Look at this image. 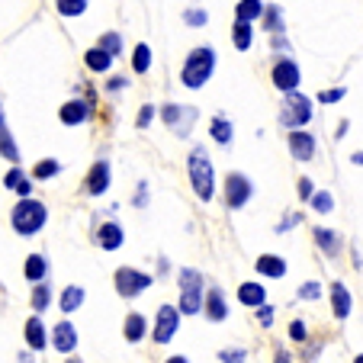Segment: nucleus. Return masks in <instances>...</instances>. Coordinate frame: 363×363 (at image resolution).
I'll return each instance as SVG.
<instances>
[{
	"mask_svg": "<svg viewBox=\"0 0 363 363\" xmlns=\"http://www.w3.org/2000/svg\"><path fill=\"white\" fill-rule=\"evenodd\" d=\"M289 337H293V341H306V325L293 322V325H289Z\"/></svg>",
	"mask_w": 363,
	"mask_h": 363,
	"instance_id": "obj_43",
	"label": "nucleus"
},
{
	"mask_svg": "<svg viewBox=\"0 0 363 363\" xmlns=\"http://www.w3.org/2000/svg\"><path fill=\"white\" fill-rule=\"evenodd\" d=\"M167 363H190V360H186V357H171Z\"/></svg>",
	"mask_w": 363,
	"mask_h": 363,
	"instance_id": "obj_46",
	"label": "nucleus"
},
{
	"mask_svg": "<svg viewBox=\"0 0 363 363\" xmlns=\"http://www.w3.org/2000/svg\"><path fill=\"white\" fill-rule=\"evenodd\" d=\"M203 308H206V315H209V322H222V318H228V306H225V299H222L219 289H209V293H206Z\"/></svg>",
	"mask_w": 363,
	"mask_h": 363,
	"instance_id": "obj_16",
	"label": "nucleus"
},
{
	"mask_svg": "<svg viewBox=\"0 0 363 363\" xmlns=\"http://www.w3.org/2000/svg\"><path fill=\"white\" fill-rule=\"evenodd\" d=\"M289 151H293L296 161H312L315 158V138L308 135V132L296 129L293 135H289Z\"/></svg>",
	"mask_w": 363,
	"mask_h": 363,
	"instance_id": "obj_10",
	"label": "nucleus"
},
{
	"mask_svg": "<svg viewBox=\"0 0 363 363\" xmlns=\"http://www.w3.org/2000/svg\"><path fill=\"white\" fill-rule=\"evenodd\" d=\"M119 45H123V39H119L116 33L100 35V48H103V52H110V55H119Z\"/></svg>",
	"mask_w": 363,
	"mask_h": 363,
	"instance_id": "obj_36",
	"label": "nucleus"
},
{
	"mask_svg": "<svg viewBox=\"0 0 363 363\" xmlns=\"http://www.w3.org/2000/svg\"><path fill=\"white\" fill-rule=\"evenodd\" d=\"M209 132H213V138L219 145H228L235 138V129H232V123H228V119H222V116H216L213 119V125H209Z\"/></svg>",
	"mask_w": 363,
	"mask_h": 363,
	"instance_id": "obj_27",
	"label": "nucleus"
},
{
	"mask_svg": "<svg viewBox=\"0 0 363 363\" xmlns=\"http://www.w3.org/2000/svg\"><path fill=\"white\" fill-rule=\"evenodd\" d=\"M55 7L62 16H81L87 10V0H55Z\"/></svg>",
	"mask_w": 363,
	"mask_h": 363,
	"instance_id": "obj_32",
	"label": "nucleus"
},
{
	"mask_svg": "<svg viewBox=\"0 0 363 363\" xmlns=\"http://www.w3.org/2000/svg\"><path fill=\"white\" fill-rule=\"evenodd\" d=\"M257 318H261V325H264V328H267V325H270V322H274V308H270V306H267V302H264V306H261V308H257Z\"/></svg>",
	"mask_w": 363,
	"mask_h": 363,
	"instance_id": "obj_42",
	"label": "nucleus"
},
{
	"mask_svg": "<svg viewBox=\"0 0 363 363\" xmlns=\"http://www.w3.org/2000/svg\"><path fill=\"white\" fill-rule=\"evenodd\" d=\"M232 39H235V48H238V52L251 48V26H247V23H235Z\"/></svg>",
	"mask_w": 363,
	"mask_h": 363,
	"instance_id": "obj_31",
	"label": "nucleus"
},
{
	"mask_svg": "<svg viewBox=\"0 0 363 363\" xmlns=\"http://www.w3.org/2000/svg\"><path fill=\"white\" fill-rule=\"evenodd\" d=\"M87 116H90V106L84 100H77V96L58 110V119H62L65 125H81V123H87Z\"/></svg>",
	"mask_w": 363,
	"mask_h": 363,
	"instance_id": "obj_11",
	"label": "nucleus"
},
{
	"mask_svg": "<svg viewBox=\"0 0 363 363\" xmlns=\"http://www.w3.org/2000/svg\"><path fill=\"white\" fill-rule=\"evenodd\" d=\"M123 331H125V341H142L145 337V318L138 315V312H132V315H125V325H123Z\"/></svg>",
	"mask_w": 363,
	"mask_h": 363,
	"instance_id": "obj_25",
	"label": "nucleus"
},
{
	"mask_svg": "<svg viewBox=\"0 0 363 363\" xmlns=\"http://www.w3.org/2000/svg\"><path fill=\"white\" fill-rule=\"evenodd\" d=\"M155 113H158V110H155V106H142V110H138V119H135V125H138V129H148V125H151V119H155Z\"/></svg>",
	"mask_w": 363,
	"mask_h": 363,
	"instance_id": "obj_39",
	"label": "nucleus"
},
{
	"mask_svg": "<svg viewBox=\"0 0 363 363\" xmlns=\"http://www.w3.org/2000/svg\"><path fill=\"white\" fill-rule=\"evenodd\" d=\"M331 306H335V315L337 318H347L350 315V293L344 283H331Z\"/></svg>",
	"mask_w": 363,
	"mask_h": 363,
	"instance_id": "obj_20",
	"label": "nucleus"
},
{
	"mask_svg": "<svg viewBox=\"0 0 363 363\" xmlns=\"http://www.w3.org/2000/svg\"><path fill=\"white\" fill-rule=\"evenodd\" d=\"M264 13V4L261 0H241L238 7H235V16H238V23H247V26H254V20H261Z\"/></svg>",
	"mask_w": 363,
	"mask_h": 363,
	"instance_id": "obj_21",
	"label": "nucleus"
},
{
	"mask_svg": "<svg viewBox=\"0 0 363 363\" xmlns=\"http://www.w3.org/2000/svg\"><path fill=\"white\" fill-rule=\"evenodd\" d=\"M257 274L280 280V277L286 274V261H283V257H277V254H261V257H257Z\"/></svg>",
	"mask_w": 363,
	"mask_h": 363,
	"instance_id": "obj_17",
	"label": "nucleus"
},
{
	"mask_svg": "<svg viewBox=\"0 0 363 363\" xmlns=\"http://www.w3.org/2000/svg\"><path fill=\"white\" fill-rule=\"evenodd\" d=\"M84 62H87V68H90V71H96V74H103V71H110L113 55H110V52H103V48L96 45V48H90L87 55H84Z\"/></svg>",
	"mask_w": 363,
	"mask_h": 363,
	"instance_id": "obj_23",
	"label": "nucleus"
},
{
	"mask_svg": "<svg viewBox=\"0 0 363 363\" xmlns=\"http://www.w3.org/2000/svg\"><path fill=\"white\" fill-rule=\"evenodd\" d=\"M354 363H363V354H357V360Z\"/></svg>",
	"mask_w": 363,
	"mask_h": 363,
	"instance_id": "obj_48",
	"label": "nucleus"
},
{
	"mask_svg": "<svg viewBox=\"0 0 363 363\" xmlns=\"http://www.w3.org/2000/svg\"><path fill=\"white\" fill-rule=\"evenodd\" d=\"M193 116H196V110H190V106H174V103H167L164 106V123L171 125V129H177L180 135L190 132V125H186L184 119H193Z\"/></svg>",
	"mask_w": 363,
	"mask_h": 363,
	"instance_id": "obj_14",
	"label": "nucleus"
},
{
	"mask_svg": "<svg viewBox=\"0 0 363 363\" xmlns=\"http://www.w3.org/2000/svg\"><path fill=\"white\" fill-rule=\"evenodd\" d=\"M45 277H48V261L42 257V254H29L26 257V280L42 283Z\"/></svg>",
	"mask_w": 363,
	"mask_h": 363,
	"instance_id": "obj_24",
	"label": "nucleus"
},
{
	"mask_svg": "<svg viewBox=\"0 0 363 363\" xmlns=\"http://www.w3.org/2000/svg\"><path fill=\"white\" fill-rule=\"evenodd\" d=\"M48 302H52V289H48L45 283H35V289H33V308H35V312H45Z\"/></svg>",
	"mask_w": 363,
	"mask_h": 363,
	"instance_id": "obj_34",
	"label": "nucleus"
},
{
	"mask_svg": "<svg viewBox=\"0 0 363 363\" xmlns=\"http://www.w3.org/2000/svg\"><path fill=\"white\" fill-rule=\"evenodd\" d=\"M0 155H4L7 161H16V158H20V151H16L13 138H10V132L4 129V125H0Z\"/></svg>",
	"mask_w": 363,
	"mask_h": 363,
	"instance_id": "obj_35",
	"label": "nucleus"
},
{
	"mask_svg": "<svg viewBox=\"0 0 363 363\" xmlns=\"http://www.w3.org/2000/svg\"><path fill=\"white\" fill-rule=\"evenodd\" d=\"M312 193H315V186H312V180H306V177H302V180H299V196H302V199H312Z\"/></svg>",
	"mask_w": 363,
	"mask_h": 363,
	"instance_id": "obj_44",
	"label": "nucleus"
},
{
	"mask_svg": "<svg viewBox=\"0 0 363 363\" xmlns=\"http://www.w3.org/2000/svg\"><path fill=\"white\" fill-rule=\"evenodd\" d=\"M132 68L138 71V74H145V71L151 68V45H135V52H132Z\"/></svg>",
	"mask_w": 363,
	"mask_h": 363,
	"instance_id": "obj_30",
	"label": "nucleus"
},
{
	"mask_svg": "<svg viewBox=\"0 0 363 363\" xmlns=\"http://www.w3.org/2000/svg\"><path fill=\"white\" fill-rule=\"evenodd\" d=\"M238 299L245 302V306H251V308H261L264 302H267V289H264L261 283H241Z\"/></svg>",
	"mask_w": 363,
	"mask_h": 363,
	"instance_id": "obj_18",
	"label": "nucleus"
},
{
	"mask_svg": "<svg viewBox=\"0 0 363 363\" xmlns=\"http://www.w3.org/2000/svg\"><path fill=\"white\" fill-rule=\"evenodd\" d=\"M308 119H312V100L296 94V90H289L283 106H280V123L289 125V129H302Z\"/></svg>",
	"mask_w": 363,
	"mask_h": 363,
	"instance_id": "obj_5",
	"label": "nucleus"
},
{
	"mask_svg": "<svg viewBox=\"0 0 363 363\" xmlns=\"http://www.w3.org/2000/svg\"><path fill=\"white\" fill-rule=\"evenodd\" d=\"M52 347L58 350V354H71V350L77 347V331L71 322H58L55 328H52Z\"/></svg>",
	"mask_w": 363,
	"mask_h": 363,
	"instance_id": "obj_9",
	"label": "nucleus"
},
{
	"mask_svg": "<svg viewBox=\"0 0 363 363\" xmlns=\"http://www.w3.org/2000/svg\"><path fill=\"white\" fill-rule=\"evenodd\" d=\"M186 167H190V184H193V193H196L199 199H213V190H216V174H213V161H209V155H206V148H193L190 151V161H186Z\"/></svg>",
	"mask_w": 363,
	"mask_h": 363,
	"instance_id": "obj_2",
	"label": "nucleus"
},
{
	"mask_svg": "<svg viewBox=\"0 0 363 363\" xmlns=\"http://www.w3.org/2000/svg\"><path fill=\"white\" fill-rule=\"evenodd\" d=\"M87 190L94 193V196H103V193L110 190V164H106V161H96V164L90 167Z\"/></svg>",
	"mask_w": 363,
	"mask_h": 363,
	"instance_id": "obj_12",
	"label": "nucleus"
},
{
	"mask_svg": "<svg viewBox=\"0 0 363 363\" xmlns=\"http://www.w3.org/2000/svg\"><path fill=\"white\" fill-rule=\"evenodd\" d=\"M219 360H222V363H245L247 354H245V350H238V347H232V350H222Z\"/></svg>",
	"mask_w": 363,
	"mask_h": 363,
	"instance_id": "obj_38",
	"label": "nucleus"
},
{
	"mask_svg": "<svg viewBox=\"0 0 363 363\" xmlns=\"http://www.w3.org/2000/svg\"><path fill=\"white\" fill-rule=\"evenodd\" d=\"M84 306V289L81 286H68L62 293V312L65 315H71V312H77V308Z\"/></svg>",
	"mask_w": 363,
	"mask_h": 363,
	"instance_id": "obj_26",
	"label": "nucleus"
},
{
	"mask_svg": "<svg viewBox=\"0 0 363 363\" xmlns=\"http://www.w3.org/2000/svg\"><path fill=\"white\" fill-rule=\"evenodd\" d=\"M96 241H100L103 251H116V247L125 241V235H123V228H119L116 222H103L100 232H96Z\"/></svg>",
	"mask_w": 363,
	"mask_h": 363,
	"instance_id": "obj_15",
	"label": "nucleus"
},
{
	"mask_svg": "<svg viewBox=\"0 0 363 363\" xmlns=\"http://www.w3.org/2000/svg\"><path fill=\"white\" fill-rule=\"evenodd\" d=\"M274 363H289V354H286V350H280V354H277V360Z\"/></svg>",
	"mask_w": 363,
	"mask_h": 363,
	"instance_id": "obj_45",
	"label": "nucleus"
},
{
	"mask_svg": "<svg viewBox=\"0 0 363 363\" xmlns=\"http://www.w3.org/2000/svg\"><path fill=\"white\" fill-rule=\"evenodd\" d=\"M251 193H254V186H251V180H247L245 174H228V180H225V203L232 206V209H241V206L251 199Z\"/></svg>",
	"mask_w": 363,
	"mask_h": 363,
	"instance_id": "obj_8",
	"label": "nucleus"
},
{
	"mask_svg": "<svg viewBox=\"0 0 363 363\" xmlns=\"http://www.w3.org/2000/svg\"><path fill=\"white\" fill-rule=\"evenodd\" d=\"M274 84L280 90H286V94L299 87V68H296V62H280L274 68Z\"/></svg>",
	"mask_w": 363,
	"mask_h": 363,
	"instance_id": "obj_13",
	"label": "nucleus"
},
{
	"mask_svg": "<svg viewBox=\"0 0 363 363\" xmlns=\"http://www.w3.org/2000/svg\"><path fill=\"white\" fill-rule=\"evenodd\" d=\"M113 280H116V293L123 296V299H135V296H142L145 289L151 286V277L135 267H119Z\"/></svg>",
	"mask_w": 363,
	"mask_h": 363,
	"instance_id": "obj_6",
	"label": "nucleus"
},
{
	"mask_svg": "<svg viewBox=\"0 0 363 363\" xmlns=\"http://www.w3.org/2000/svg\"><path fill=\"white\" fill-rule=\"evenodd\" d=\"M308 203H312V209H315V213H322V216H328L331 209H335V196H331V193H312V199H308Z\"/></svg>",
	"mask_w": 363,
	"mask_h": 363,
	"instance_id": "obj_33",
	"label": "nucleus"
},
{
	"mask_svg": "<svg viewBox=\"0 0 363 363\" xmlns=\"http://www.w3.org/2000/svg\"><path fill=\"white\" fill-rule=\"evenodd\" d=\"M4 186L7 190H13L20 199L29 196V190H33V184H29V177H23L20 167H13V171H7V177H4Z\"/></svg>",
	"mask_w": 363,
	"mask_h": 363,
	"instance_id": "obj_22",
	"label": "nucleus"
},
{
	"mask_svg": "<svg viewBox=\"0 0 363 363\" xmlns=\"http://www.w3.org/2000/svg\"><path fill=\"white\" fill-rule=\"evenodd\" d=\"M216 71V52L213 48H193L190 55H186L184 62V71H180V81H184V87L190 90H199L203 84H209V77H213Z\"/></svg>",
	"mask_w": 363,
	"mask_h": 363,
	"instance_id": "obj_1",
	"label": "nucleus"
},
{
	"mask_svg": "<svg viewBox=\"0 0 363 363\" xmlns=\"http://www.w3.org/2000/svg\"><path fill=\"white\" fill-rule=\"evenodd\" d=\"M0 125H4V113H0Z\"/></svg>",
	"mask_w": 363,
	"mask_h": 363,
	"instance_id": "obj_49",
	"label": "nucleus"
},
{
	"mask_svg": "<svg viewBox=\"0 0 363 363\" xmlns=\"http://www.w3.org/2000/svg\"><path fill=\"white\" fill-rule=\"evenodd\" d=\"M58 174H62V161L48 158V161H39V164H35L33 177L35 180H52V177H58Z\"/></svg>",
	"mask_w": 363,
	"mask_h": 363,
	"instance_id": "obj_29",
	"label": "nucleus"
},
{
	"mask_svg": "<svg viewBox=\"0 0 363 363\" xmlns=\"http://www.w3.org/2000/svg\"><path fill=\"white\" fill-rule=\"evenodd\" d=\"M350 161H354V164H363V151H360V155H354Z\"/></svg>",
	"mask_w": 363,
	"mask_h": 363,
	"instance_id": "obj_47",
	"label": "nucleus"
},
{
	"mask_svg": "<svg viewBox=\"0 0 363 363\" xmlns=\"http://www.w3.org/2000/svg\"><path fill=\"white\" fill-rule=\"evenodd\" d=\"M322 296V286L318 283H302L299 286V299H318Z\"/></svg>",
	"mask_w": 363,
	"mask_h": 363,
	"instance_id": "obj_40",
	"label": "nucleus"
},
{
	"mask_svg": "<svg viewBox=\"0 0 363 363\" xmlns=\"http://www.w3.org/2000/svg\"><path fill=\"white\" fill-rule=\"evenodd\" d=\"M48 219V209L45 203H39V199H20V203L13 206V213H10V222H13V232L16 235H35L42 225H45Z\"/></svg>",
	"mask_w": 363,
	"mask_h": 363,
	"instance_id": "obj_3",
	"label": "nucleus"
},
{
	"mask_svg": "<svg viewBox=\"0 0 363 363\" xmlns=\"http://www.w3.org/2000/svg\"><path fill=\"white\" fill-rule=\"evenodd\" d=\"M322 103H341L344 100V87H335V90H325L322 96H318Z\"/></svg>",
	"mask_w": 363,
	"mask_h": 363,
	"instance_id": "obj_41",
	"label": "nucleus"
},
{
	"mask_svg": "<svg viewBox=\"0 0 363 363\" xmlns=\"http://www.w3.org/2000/svg\"><path fill=\"white\" fill-rule=\"evenodd\" d=\"M26 344L33 350H42V347H48V335H45V325H42V318L39 315H33L26 322Z\"/></svg>",
	"mask_w": 363,
	"mask_h": 363,
	"instance_id": "obj_19",
	"label": "nucleus"
},
{
	"mask_svg": "<svg viewBox=\"0 0 363 363\" xmlns=\"http://www.w3.org/2000/svg\"><path fill=\"white\" fill-rule=\"evenodd\" d=\"M315 241L322 245L325 254H337V251H341V238H337L335 232H328V228H315Z\"/></svg>",
	"mask_w": 363,
	"mask_h": 363,
	"instance_id": "obj_28",
	"label": "nucleus"
},
{
	"mask_svg": "<svg viewBox=\"0 0 363 363\" xmlns=\"http://www.w3.org/2000/svg\"><path fill=\"white\" fill-rule=\"evenodd\" d=\"M203 308V277L196 270H180V315H196Z\"/></svg>",
	"mask_w": 363,
	"mask_h": 363,
	"instance_id": "obj_4",
	"label": "nucleus"
},
{
	"mask_svg": "<svg viewBox=\"0 0 363 363\" xmlns=\"http://www.w3.org/2000/svg\"><path fill=\"white\" fill-rule=\"evenodd\" d=\"M184 20H186V26H206V23H209V13H206V10H186Z\"/></svg>",
	"mask_w": 363,
	"mask_h": 363,
	"instance_id": "obj_37",
	"label": "nucleus"
},
{
	"mask_svg": "<svg viewBox=\"0 0 363 363\" xmlns=\"http://www.w3.org/2000/svg\"><path fill=\"white\" fill-rule=\"evenodd\" d=\"M180 328V312L174 306H161L158 308V318H155V331H151V337L158 344H167L174 335H177Z\"/></svg>",
	"mask_w": 363,
	"mask_h": 363,
	"instance_id": "obj_7",
	"label": "nucleus"
}]
</instances>
